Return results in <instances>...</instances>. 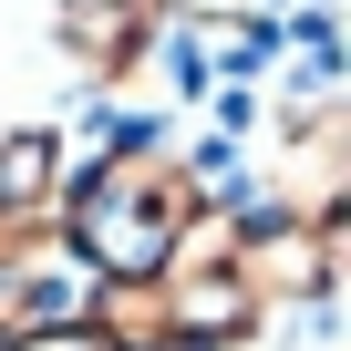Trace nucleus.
I'll return each mask as SVG.
<instances>
[{"label":"nucleus","instance_id":"7ed1b4c3","mask_svg":"<svg viewBox=\"0 0 351 351\" xmlns=\"http://www.w3.org/2000/svg\"><path fill=\"white\" fill-rule=\"evenodd\" d=\"M62 176H73V134L62 124H11V134H0V238L52 228Z\"/></svg>","mask_w":351,"mask_h":351},{"label":"nucleus","instance_id":"f257e3e1","mask_svg":"<svg viewBox=\"0 0 351 351\" xmlns=\"http://www.w3.org/2000/svg\"><path fill=\"white\" fill-rule=\"evenodd\" d=\"M197 217H207V197H197V176L176 165V134H165V145L83 155V165L62 176L52 238H62V258H73L93 289H145Z\"/></svg>","mask_w":351,"mask_h":351},{"label":"nucleus","instance_id":"f03ea898","mask_svg":"<svg viewBox=\"0 0 351 351\" xmlns=\"http://www.w3.org/2000/svg\"><path fill=\"white\" fill-rule=\"evenodd\" d=\"M52 42L73 52V73L93 93H124L145 73V52L165 42V0H52Z\"/></svg>","mask_w":351,"mask_h":351},{"label":"nucleus","instance_id":"20e7f679","mask_svg":"<svg viewBox=\"0 0 351 351\" xmlns=\"http://www.w3.org/2000/svg\"><path fill=\"white\" fill-rule=\"evenodd\" d=\"M0 351H114V341H104L93 320H62V330H11Z\"/></svg>","mask_w":351,"mask_h":351}]
</instances>
